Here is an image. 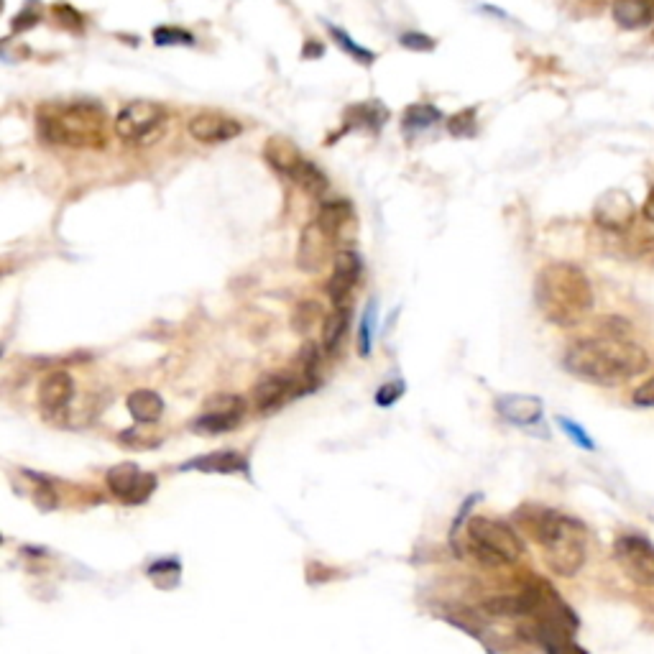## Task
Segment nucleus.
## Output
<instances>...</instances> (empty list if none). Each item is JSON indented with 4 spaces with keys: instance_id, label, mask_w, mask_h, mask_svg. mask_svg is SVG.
<instances>
[{
    "instance_id": "nucleus-1",
    "label": "nucleus",
    "mask_w": 654,
    "mask_h": 654,
    "mask_svg": "<svg viewBox=\"0 0 654 654\" xmlns=\"http://www.w3.org/2000/svg\"><path fill=\"white\" fill-rule=\"evenodd\" d=\"M565 371L598 386H619L647 371L649 356L629 335L601 333L575 340L563 356Z\"/></svg>"
},
{
    "instance_id": "nucleus-2",
    "label": "nucleus",
    "mask_w": 654,
    "mask_h": 654,
    "mask_svg": "<svg viewBox=\"0 0 654 654\" xmlns=\"http://www.w3.org/2000/svg\"><path fill=\"white\" fill-rule=\"evenodd\" d=\"M519 527L542 547L545 565L560 578H573L586 565L588 529L575 517L547 506H522L514 514Z\"/></svg>"
},
{
    "instance_id": "nucleus-3",
    "label": "nucleus",
    "mask_w": 654,
    "mask_h": 654,
    "mask_svg": "<svg viewBox=\"0 0 654 654\" xmlns=\"http://www.w3.org/2000/svg\"><path fill=\"white\" fill-rule=\"evenodd\" d=\"M534 302L547 322L575 327L591 315L596 297L586 271L568 261H555L534 279Z\"/></svg>"
},
{
    "instance_id": "nucleus-4",
    "label": "nucleus",
    "mask_w": 654,
    "mask_h": 654,
    "mask_svg": "<svg viewBox=\"0 0 654 654\" xmlns=\"http://www.w3.org/2000/svg\"><path fill=\"white\" fill-rule=\"evenodd\" d=\"M36 133L49 146L103 149L108 144V113L95 100L46 103L36 110Z\"/></svg>"
},
{
    "instance_id": "nucleus-5",
    "label": "nucleus",
    "mask_w": 654,
    "mask_h": 654,
    "mask_svg": "<svg viewBox=\"0 0 654 654\" xmlns=\"http://www.w3.org/2000/svg\"><path fill=\"white\" fill-rule=\"evenodd\" d=\"M465 545L486 568H506L524 555V542L511 524L501 519L473 517L465 524Z\"/></svg>"
},
{
    "instance_id": "nucleus-6",
    "label": "nucleus",
    "mask_w": 654,
    "mask_h": 654,
    "mask_svg": "<svg viewBox=\"0 0 654 654\" xmlns=\"http://www.w3.org/2000/svg\"><path fill=\"white\" fill-rule=\"evenodd\" d=\"M167 123V108L154 100H133L115 118V133L128 144H146Z\"/></svg>"
},
{
    "instance_id": "nucleus-7",
    "label": "nucleus",
    "mask_w": 654,
    "mask_h": 654,
    "mask_svg": "<svg viewBox=\"0 0 654 654\" xmlns=\"http://www.w3.org/2000/svg\"><path fill=\"white\" fill-rule=\"evenodd\" d=\"M246 417V399L238 394H215L202 404V412L192 419L195 435H223L233 432Z\"/></svg>"
},
{
    "instance_id": "nucleus-8",
    "label": "nucleus",
    "mask_w": 654,
    "mask_h": 654,
    "mask_svg": "<svg viewBox=\"0 0 654 654\" xmlns=\"http://www.w3.org/2000/svg\"><path fill=\"white\" fill-rule=\"evenodd\" d=\"M614 560L629 580L642 588H654V545L642 534H619L614 542Z\"/></svg>"
},
{
    "instance_id": "nucleus-9",
    "label": "nucleus",
    "mask_w": 654,
    "mask_h": 654,
    "mask_svg": "<svg viewBox=\"0 0 654 654\" xmlns=\"http://www.w3.org/2000/svg\"><path fill=\"white\" fill-rule=\"evenodd\" d=\"M105 483H108V491L115 499L128 506H138L151 499L159 481H156L154 473L141 471L136 463H118L108 471Z\"/></svg>"
},
{
    "instance_id": "nucleus-10",
    "label": "nucleus",
    "mask_w": 654,
    "mask_h": 654,
    "mask_svg": "<svg viewBox=\"0 0 654 654\" xmlns=\"http://www.w3.org/2000/svg\"><path fill=\"white\" fill-rule=\"evenodd\" d=\"M338 253V241H335L317 220L302 228L297 243V269L305 274H315L327 264L330 256Z\"/></svg>"
},
{
    "instance_id": "nucleus-11",
    "label": "nucleus",
    "mask_w": 654,
    "mask_h": 654,
    "mask_svg": "<svg viewBox=\"0 0 654 654\" xmlns=\"http://www.w3.org/2000/svg\"><path fill=\"white\" fill-rule=\"evenodd\" d=\"M299 396H305L302 386H299L297 376L289 373H269L259 384L253 386V404L261 414H274L284 407V404L294 402Z\"/></svg>"
},
{
    "instance_id": "nucleus-12",
    "label": "nucleus",
    "mask_w": 654,
    "mask_h": 654,
    "mask_svg": "<svg viewBox=\"0 0 654 654\" xmlns=\"http://www.w3.org/2000/svg\"><path fill=\"white\" fill-rule=\"evenodd\" d=\"M363 274V259L353 248H340L333 259V274L327 279V297L335 305H345Z\"/></svg>"
},
{
    "instance_id": "nucleus-13",
    "label": "nucleus",
    "mask_w": 654,
    "mask_h": 654,
    "mask_svg": "<svg viewBox=\"0 0 654 654\" xmlns=\"http://www.w3.org/2000/svg\"><path fill=\"white\" fill-rule=\"evenodd\" d=\"M634 215H637V205H634L632 195L624 190L603 192L593 205V220L598 228L614 230V233L629 228L634 223Z\"/></svg>"
},
{
    "instance_id": "nucleus-14",
    "label": "nucleus",
    "mask_w": 654,
    "mask_h": 654,
    "mask_svg": "<svg viewBox=\"0 0 654 654\" xmlns=\"http://www.w3.org/2000/svg\"><path fill=\"white\" fill-rule=\"evenodd\" d=\"M187 131L200 144H225V141H233V138L241 136L243 123L225 113L205 110V113H197L195 118H190Z\"/></svg>"
},
{
    "instance_id": "nucleus-15",
    "label": "nucleus",
    "mask_w": 654,
    "mask_h": 654,
    "mask_svg": "<svg viewBox=\"0 0 654 654\" xmlns=\"http://www.w3.org/2000/svg\"><path fill=\"white\" fill-rule=\"evenodd\" d=\"M36 399H39L41 412L49 414V417L67 412L72 399H75V381H72V376H69L67 371H62V368L46 373L39 384Z\"/></svg>"
},
{
    "instance_id": "nucleus-16",
    "label": "nucleus",
    "mask_w": 654,
    "mask_h": 654,
    "mask_svg": "<svg viewBox=\"0 0 654 654\" xmlns=\"http://www.w3.org/2000/svg\"><path fill=\"white\" fill-rule=\"evenodd\" d=\"M496 412H499L501 419L511 422V425L532 427L542 419L545 404H542V399H537V396L504 394L496 399Z\"/></svg>"
},
{
    "instance_id": "nucleus-17",
    "label": "nucleus",
    "mask_w": 654,
    "mask_h": 654,
    "mask_svg": "<svg viewBox=\"0 0 654 654\" xmlns=\"http://www.w3.org/2000/svg\"><path fill=\"white\" fill-rule=\"evenodd\" d=\"M264 159L274 172L284 174L289 179L297 177V172L305 167L307 161L302 156V151H299V146L287 136H271L264 144Z\"/></svg>"
},
{
    "instance_id": "nucleus-18",
    "label": "nucleus",
    "mask_w": 654,
    "mask_h": 654,
    "mask_svg": "<svg viewBox=\"0 0 654 654\" xmlns=\"http://www.w3.org/2000/svg\"><path fill=\"white\" fill-rule=\"evenodd\" d=\"M182 471L218 473V476H238L248 473V458L238 450H215L210 455H197L182 465Z\"/></svg>"
},
{
    "instance_id": "nucleus-19",
    "label": "nucleus",
    "mask_w": 654,
    "mask_h": 654,
    "mask_svg": "<svg viewBox=\"0 0 654 654\" xmlns=\"http://www.w3.org/2000/svg\"><path fill=\"white\" fill-rule=\"evenodd\" d=\"M614 21L626 31L647 29L654 23V0H616Z\"/></svg>"
},
{
    "instance_id": "nucleus-20",
    "label": "nucleus",
    "mask_w": 654,
    "mask_h": 654,
    "mask_svg": "<svg viewBox=\"0 0 654 654\" xmlns=\"http://www.w3.org/2000/svg\"><path fill=\"white\" fill-rule=\"evenodd\" d=\"M320 363H322V350L317 348L315 343H305L302 350H299V356L294 358L292 373L297 376L299 386L305 394L315 391L320 386Z\"/></svg>"
},
{
    "instance_id": "nucleus-21",
    "label": "nucleus",
    "mask_w": 654,
    "mask_h": 654,
    "mask_svg": "<svg viewBox=\"0 0 654 654\" xmlns=\"http://www.w3.org/2000/svg\"><path fill=\"white\" fill-rule=\"evenodd\" d=\"M126 407L138 425H154L164 414V399L154 389H136L128 394Z\"/></svg>"
},
{
    "instance_id": "nucleus-22",
    "label": "nucleus",
    "mask_w": 654,
    "mask_h": 654,
    "mask_svg": "<svg viewBox=\"0 0 654 654\" xmlns=\"http://www.w3.org/2000/svg\"><path fill=\"white\" fill-rule=\"evenodd\" d=\"M317 223L340 243L343 233L348 230V225H353V205L348 200H330L322 202L320 213H317Z\"/></svg>"
},
{
    "instance_id": "nucleus-23",
    "label": "nucleus",
    "mask_w": 654,
    "mask_h": 654,
    "mask_svg": "<svg viewBox=\"0 0 654 654\" xmlns=\"http://www.w3.org/2000/svg\"><path fill=\"white\" fill-rule=\"evenodd\" d=\"M348 325H350V307L335 305V310L325 317V325H322V350L335 353L338 345L343 343L345 333H348Z\"/></svg>"
},
{
    "instance_id": "nucleus-24",
    "label": "nucleus",
    "mask_w": 654,
    "mask_h": 654,
    "mask_svg": "<svg viewBox=\"0 0 654 654\" xmlns=\"http://www.w3.org/2000/svg\"><path fill=\"white\" fill-rule=\"evenodd\" d=\"M440 118H442V113L435 108V105H430V103L409 105V108L404 110L402 128H404V133H407V136H414V133L427 131V128L435 126Z\"/></svg>"
},
{
    "instance_id": "nucleus-25",
    "label": "nucleus",
    "mask_w": 654,
    "mask_h": 654,
    "mask_svg": "<svg viewBox=\"0 0 654 654\" xmlns=\"http://www.w3.org/2000/svg\"><path fill=\"white\" fill-rule=\"evenodd\" d=\"M345 118L350 121V126L371 128V131H379V128L384 126L386 118H389V113H386L384 105L376 103V100H371V103L353 105V108L345 113Z\"/></svg>"
},
{
    "instance_id": "nucleus-26",
    "label": "nucleus",
    "mask_w": 654,
    "mask_h": 654,
    "mask_svg": "<svg viewBox=\"0 0 654 654\" xmlns=\"http://www.w3.org/2000/svg\"><path fill=\"white\" fill-rule=\"evenodd\" d=\"M376 322H379V307H376V299H371L361 317V325H358V353L363 358L371 353L373 338H376Z\"/></svg>"
},
{
    "instance_id": "nucleus-27",
    "label": "nucleus",
    "mask_w": 654,
    "mask_h": 654,
    "mask_svg": "<svg viewBox=\"0 0 654 654\" xmlns=\"http://www.w3.org/2000/svg\"><path fill=\"white\" fill-rule=\"evenodd\" d=\"M320 320H322V305L320 302H312V299H307V302H299L292 312V327L302 335L310 333L312 327H315Z\"/></svg>"
},
{
    "instance_id": "nucleus-28",
    "label": "nucleus",
    "mask_w": 654,
    "mask_h": 654,
    "mask_svg": "<svg viewBox=\"0 0 654 654\" xmlns=\"http://www.w3.org/2000/svg\"><path fill=\"white\" fill-rule=\"evenodd\" d=\"M146 575L154 580L156 586L167 591V588H174L179 583V575H182V565H179L177 560H159V563L149 565Z\"/></svg>"
},
{
    "instance_id": "nucleus-29",
    "label": "nucleus",
    "mask_w": 654,
    "mask_h": 654,
    "mask_svg": "<svg viewBox=\"0 0 654 654\" xmlns=\"http://www.w3.org/2000/svg\"><path fill=\"white\" fill-rule=\"evenodd\" d=\"M330 34H333L335 44H338L345 54H350V57L356 59L358 64H373L376 54H373L371 49H366V46L358 44V41H353V36L345 34L343 29H338V26H330Z\"/></svg>"
},
{
    "instance_id": "nucleus-30",
    "label": "nucleus",
    "mask_w": 654,
    "mask_h": 654,
    "mask_svg": "<svg viewBox=\"0 0 654 654\" xmlns=\"http://www.w3.org/2000/svg\"><path fill=\"white\" fill-rule=\"evenodd\" d=\"M26 476H29L31 481L36 483V488H34V501H36V506H39L41 511H52V509H57L59 499H57V491H54V488H52V483L46 481L44 476H36V473H31V471H26Z\"/></svg>"
},
{
    "instance_id": "nucleus-31",
    "label": "nucleus",
    "mask_w": 654,
    "mask_h": 654,
    "mask_svg": "<svg viewBox=\"0 0 654 654\" xmlns=\"http://www.w3.org/2000/svg\"><path fill=\"white\" fill-rule=\"evenodd\" d=\"M154 44L156 46L195 44V36H192L187 29H179V26H156V29H154Z\"/></svg>"
},
{
    "instance_id": "nucleus-32",
    "label": "nucleus",
    "mask_w": 654,
    "mask_h": 654,
    "mask_svg": "<svg viewBox=\"0 0 654 654\" xmlns=\"http://www.w3.org/2000/svg\"><path fill=\"white\" fill-rule=\"evenodd\" d=\"M448 131L450 136L455 138H468L476 133V110L465 108L460 113H455L453 118L448 121Z\"/></svg>"
},
{
    "instance_id": "nucleus-33",
    "label": "nucleus",
    "mask_w": 654,
    "mask_h": 654,
    "mask_svg": "<svg viewBox=\"0 0 654 654\" xmlns=\"http://www.w3.org/2000/svg\"><path fill=\"white\" fill-rule=\"evenodd\" d=\"M557 425L563 427L565 435H568L570 440H573L575 445H578V448H583V450H596V442H593L591 437L586 435V430H583V427L575 425L573 419H568V417H557Z\"/></svg>"
},
{
    "instance_id": "nucleus-34",
    "label": "nucleus",
    "mask_w": 654,
    "mask_h": 654,
    "mask_svg": "<svg viewBox=\"0 0 654 654\" xmlns=\"http://www.w3.org/2000/svg\"><path fill=\"white\" fill-rule=\"evenodd\" d=\"M399 44H402L404 49H409V52H430V49H435V39H430V36L422 34V31L402 34L399 36Z\"/></svg>"
},
{
    "instance_id": "nucleus-35",
    "label": "nucleus",
    "mask_w": 654,
    "mask_h": 654,
    "mask_svg": "<svg viewBox=\"0 0 654 654\" xmlns=\"http://www.w3.org/2000/svg\"><path fill=\"white\" fill-rule=\"evenodd\" d=\"M404 396V381H391V384H384L379 391H376V404L379 407H391Z\"/></svg>"
},
{
    "instance_id": "nucleus-36",
    "label": "nucleus",
    "mask_w": 654,
    "mask_h": 654,
    "mask_svg": "<svg viewBox=\"0 0 654 654\" xmlns=\"http://www.w3.org/2000/svg\"><path fill=\"white\" fill-rule=\"evenodd\" d=\"M34 3H36V0H29V6L23 8V11L18 13L16 18H13V31H16V34H21V31L31 29V26H34V23L39 21V16H41L39 11H41V8H39V11H34V8H31V6H34Z\"/></svg>"
},
{
    "instance_id": "nucleus-37",
    "label": "nucleus",
    "mask_w": 654,
    "mask_h": 654,
    "mask_svg": "<svg viewBox=\"0 0 654 654\" xmlns=\"http://www.w3.org/2000/svg\"><path fill=\"white\" fill-rule=\"evenodd\" d=\"M632 399H634V404H637V407L654 409V376H652V379L644 381L639 389H634Z\"/></svg>"
},
{
    "instance_id": "nucleus-38",
    "label": "nucleus",
    "mask_w": 654,
    "mask_h": 654,
    "mask_svg": "<svg viewBox=\"0 0 654 654\" xmlns=\"http://www.w3.org/2000/svg\"><path fill=\"white\" fill-rule=\"evenodd\" d=\"M54 13H57L59 21H64V23H67V26H72V29H75V31H80V29H82V18L77 16L75 8H69V6H54Z\"/></svg>"
},
{
    "instance_id": "nucleus-39",
    "label": "nucleus",
    "mask_w": 654,
    "mask_h": 654,
    "mask_svg": "<svg viewBox=\"0 0 654 654\" xmlns=\"http://www.w3.org/2000/svg\"><path fill=\"white\" fill-rule=\"evenodd\" d=\"M642 213H644V218L649 220V223H654V187L652 190H649V195H647V200H644V207H642Z\"/></svg>"
}]
</instances>
